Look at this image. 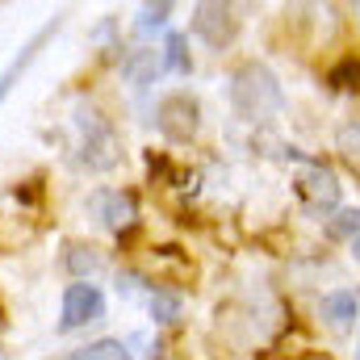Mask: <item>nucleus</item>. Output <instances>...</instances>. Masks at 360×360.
Segmentation results:
<instances>
[{
  "label": "nucleus",
  "mask_w": 360,
  "mask_h": 360,
  "mask_svg": "<svg viewBox=\"0 0 360 360\" xmlns=\"http://www.w3.org/2000/svg\"><path fill=\"white\" fill-rule=\"evenodd\" d=\"M331 84L344 92H360V63L356 59H344L335 72H331Z\"/></svg>",
  "instance_id": "obj_16"
},
{
  "label": "nucleus",
  "mask_w": 360,
  "mask_h": 360,
  "mask_svg": "<svg viewBox=\"0 0 360 360\" xmlns=\"http://www.w3.org/2000/svg\"><path fill=\"white\" fill-rule=\"evenodd\" d=\"M92 214H96V222L101 226H109V231H122V226H130L134 222V197L130 193H122V188H101V193H92Z\"/></svg>",
  "instance_id": "obj_8"
},
{
  "label": "nucleus",
  "mask_w": 360,
  "mask_h": 360,
  "mask_svg": "<svg viewBox=\"0 0 360 360\" xmlns=\"http://www.w3.org/2000/svg\"><path fill=\"white\" fill-rule=\"evenodd\" d=\"M96 319H105V293L92 281H72L63 289V310H59V331H80Z\"/></svg>",
  "instance_id": "obj_5"
},
{
  "label": "nucleus",
  "mask_w": 360,
  "mask_h": 360,
  "mask_svg": "<svg viewBox=\"0 0 360 360\" xmlns=\"http://www.w3.org/2000/svg\"><path fill=\"white\" fill-rule=\"evenodd\" d=\"M352 256L360 260V239H352Z\"/></svg>",
  "instance_id": "obj_18"
},
{
  "label": "nucleus",
  "mask_w": 360,
  "mask_h": 360,
  "mask_svg": "<svg viewBox=\"0 0 360 360\" xmlns=\"http://www.w3.org/2000/svg\"><path fill=\"white\" fill-rule=\"evenodd\" d=\"M72 360H134V356L126 352L122 340H96V344H89V348H80Z\"/></svg>",
  "instance_id": "obj_11"
},
{
  "label": "nucleus",
  "mask_w": 360,
  "mask_h": 360,
  "mask_svg": "<svg viewBox=\"0 0 360 360\" xmlns=\"http://www.w3.org/2000/svg\"><path fill=\"white\" fill-rule=\"evenodd\" d=\"M193 34L210 51H226L239 38V17H235L231 4H197L193 8Z\"/></svg>",
  "instance_id": "obj_6"
},
{
  "label": "nucleus",
  "mask_w": 360,
  "mask_h": 360,
  "mask_svg": "<svg viewBox=\"0 0 360 360\" xmlns=\"http://www.w3.org/2000/svg\"><path fill=\"white\" fill-rule=\"evenodd\" d=\"M151 319H155V323H176L180 319V297L176 293L155 289V293H151Z\"/></svg>",
  "instance_id": "obj_15"
},
{
  "label": "nucleus",
  "mask_w": 360,
  "mask_h": 360,
  "mask_svg": "<svg viewBox=\"0 0 360 360\" xmlns=\"http://www.w3.org/2000/svg\"><path fill=\"white\" fill-rule=\"evenodd\" d=\"M168 17H172V4H168V0H164V4H143L134 30H139V34H155V30L168 25Z\"/></svg>",
  "instance_id": "obj_13"
},
{
  "label": "nucleus",
  "mask_w": 360,
  "mask_h": 360,
  "mask_svg": "<svg viewBox=\"0 0 360 360\" xmlns=\"http://www.w3.org/2000/svg\"><path fill=\"white\" fill-rule=\"evenodd\" d=\"M231 109L243 122H272L285 109V92L281 80L272 76L264 63H243L231 76Z\"/></svg>",
  "instance_id": "obj_1"
},
{
  "label": "nucleus",
  "mask_w": 360,
  "mask_h": 360,
  "mask_svg": "<svg viewBox=\"0 0 360 360\" xmlns=\"http://www.w3.org/2000/svg\"><path fill=\"white\" fill-rule=\"evenodd\" d=\"M96 264H101V256H96L92 248H72V252H68V269L76 272L80 281H84V272H96Z\"/></svg>",
  "instance_id": "obj_17"
},
{
  "label": "nucleus",
  "mask_w": 360,
  "mask_h": 360,
  "mask_svg": "<svg viewBox=\"0 0 360 360\" xmlns=\"http://www.w3.org/2000/svg\"><path fill=\"white\" fill-rule=\"evenodd\" d=\"M126 72H130V80L143 89V84H151V80L164 72V55H160V51H134L130 63H126Z\"/></svg>",
  "instance_id": "obj_10"
},
{
  "label": "nucleus",
  "mask_w": 360,
  "mask_h": 360,
  "mask_svg": "<svg viewBox=\"0 0 360 360\" xmlns=\"http://www.w3.org/2000/svg\"><path fill=\"white\" fill-rule=\"evenodd\" d=\"M293 193H297V201H302V210L306 214H331L335 205H340V180L331 168H323V164H310L306 172H297L293 180Z\"/></svg>",
  "instance_id": "obj_4"
},
{
  "label": "nucleus",
  "mask_w": 360,
  "mask_h": 360,
  "mask_svg": "<svg viewBox=\"0 0 360 360\" xmlns=\"http://www.w3.org/2000/svg\"><path fill=\"white\" fill-rule=\"evenodd\" d=\"M164 68H172V72H188L193 68V59H188V38L184 34H168V42H164Z\"/></svg>",
  "instance_id": "obj_12"
},
{
  "label": "nucleus",
  "mask_w": 360,
  "mask_h": 360,
  "mask_svg": "<svg viewBox=\"0 0 360 360\" xmlns=\"http://www.w3.org/2000/svg\"><path fill=\"white\" fill-rule=\"evenodd\" d=\"M327 235L331 239H360V210H340L327 222Z\"/></svg>",
  "instance_id": "obj_14"
},
{
  "label": "nucleus",
  "mask_w": 360,
  "mask_h": 360,
  "mask_svg": "<svg viewBox=\"0 0 360 360\" xmlns=\"http://www.w3.org/2000/svg\"><path fill=\"white\" fill-rule=\"evenodd\" d=\"M155 126L168 143H193L197 126H201V105L193 92H168L155 105Z\"/></svg>",
  "instance_id": "obj_3"
},
{
  "label": "nucleus",
  "mask_w": 360,
  "mask_h": 360,
  "mask_svg": "<svg viewBox=\"0 0 360 360\" xmlns=\"http://www.w3.org/2000/svg\"><path fill=\"white\" fill-rule=\"evenodd\" d=\"M76 126H80V164L89 172H105V168H113L122 160V139L96 109L80 105L76 109Z\"/></svg>",
  "instance_id": "obj_2"
},
{
  "label": "nucleus",
  "mask_w": 360,
  "mask_h": 360,
  "mask_svg": "<svg viewBox=\"0 0 360 360\" xmlns=\"http://www.w3.org/2000/svg\"><path fill=\"white\" fill-rule=\"evenodd\" d=\"M319 314H323V323H331V327H352L356 323V293H327L323 302H319Z\"/></svg>",
  "instance_id": "obj_9"
},
{
  "label": "nucleus",
  "mask_w": 360,
  "mask_h": 360,
  "mask_svg": "<svg viewBox=\"0 0 360 360\" xmlns=\"http://www.w3.org/2000/svg\"><path fill=\"white\" fill-rule=\"evenodd\" d=\"M59 25H63V21H59V17H51V21H46L42 30H34V38H30V42H25V46H21V51H17L13 59H8V68L0 72V105L8 101L13 84H17V80H21V76L30 72V63L38 59V51H42V46H46V42H51V38L59 34Z\"/></svg>",
  "instance_id": "obj_7"
}]
</instances>
